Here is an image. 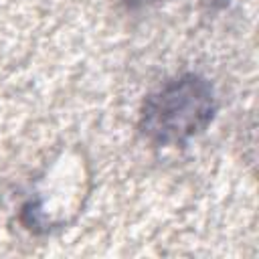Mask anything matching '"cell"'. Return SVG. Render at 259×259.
Segmentation results:
<instances>
[{
	"label": "cell",
	"mask_w": 259,
	"mask_h": 259,
	"mask_svg": "<svg viewBox=\"0 0 259 259\" xmlns=\"http://www.w3.org/2000/svg\"><path fill=\"white\" fill-rule=\"evenodd\" d=\"M127 4H136V2H142V0H125Z\"/></svg>",
	"instance_id": "3"
},
{
	"label": "cell",
	"mask_w": 259,
	"mask_h": 259,
	"mask_svg": "<svg viewBox=\"0 0 259 259\" xmlns=\"http://www.w3.org/2000/svg\"><path fill=\"white\" fill-rule=\"evenodd\" d=\"M87 182L89 174L79 158L65 156L57 160L20 208V223L24 229L47 235L73 223L85 204Z\"/></svg>",
	"instance_id": "2"
},
{
	"label": "cell",
	"mask_w": 259,
	"mask_h": 259,
	"mask_svg": "<svg viewBox=\"0 0 259 259\" xmlns=\"http://www.w3.org/2000/svg\"><path fill=\"white\" fill-rule=\"evenodd\" d=\"M217 107L210 81L198 73H182L144 99L138 127L144 140L156 148L184 146L212 123Z\"/></svg>",
	"instance_id": "1"
}]
</instances>
